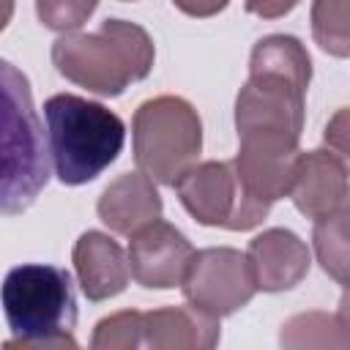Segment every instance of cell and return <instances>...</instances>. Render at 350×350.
Wrapping results in <instances>:
<instances>
[{"mask_svg": "<svg viewBox=\"0 0 350 350\" xmlns=\"http://www.w3.org/2000/svg\"><path fill=\"white\" fill-rule=\"evenodd\" d=\"M323 139L336 159H342L345 164L350 161V107H342L331 115V120L325 123Z\"/></svg>", "mask_w": 350, "mask_h": 350, "instance_id": "cell-20", "label": "cell"}, {"mask_svg": "<svg viewBox=\"0 0 350 350\" xmlns=\"http://www.w3.org/2000/svg\"><path fill=\"white\" fill-rule=\"evenodd\" d=\"M350 197L347 167L331 150H306L298 161V175L290 191L293 205L306 219H328Z\"/></svg>", "mask_w": 350, "mask_h": 350, "instance_id": "cell-12", "label": "cell"}, {"mask_svg": "<svg viewBox=\"0 0 350 350\" xmlns=\"http://www.w3.org/2000/svg\"><path fill=\"white\" fill-rule=\"evenodd\" d=\"M312 60L295 36L273 33L254 44L249 79L235 98L238 142L298 148Z\"/></svg>", "mask_w": 350, "mask_h": 350, "instance_id": "cell-1", "label": "cell"}, {"mask_svg": "<svg viewBox=\"0 0 350 350\" xmlns=\"http://www.w3.org/2000/svg\"><path fill=\"white\" fill-rule=\"evenodd\" d=\"M93 11H96V3H74V0H66V3L63 0H41V3H36V14H38L41 25L49 30H57L63 36L82 27Z\"/></svg>", "mask_w": 350, "mask_h": 350, "instance_id": "cell-19", "label": "cell"}, {"mask_svg": "<svg viewBox=\"0 0 350 350\" xmlns=\"http://www.w3.org/2000/svg\"><path fill=\"white\" fill-rule=\"evenodd\" d=\"M180 287L186 301L211 317H227L243 309L257 293L246 254L230 246L194 252Z\"/></svg>", "mask_w": 350, "mask_h": 350, "instance_id": "cell-8", "label": "cell"}, {"mask_svg": "<svg viewBox=\"0 0 350 350\" xmlns=\"http://www.w3.org/2000/svg\"><path fill=\"white\" fill-rule=\"evenodd\" d=\"M339 317H342V323L350 328V287H345V293H342V298H339V312H336Z\"/></svg>", "mask_w": 350, "mask_h": 350, "instance_id": "cell-22", "label": "cell"}, {"mask_svg": "<svg viewBox=\"0 0 350 350\" xmlns=\"http://www.w3.org/2000/svg\"><path fill=\"white\" fill-rule=\"evenodd\" d=\"M282 350H350V328L339 314L301 312L279 328Z\"/></svg>", "mask_w": 350, "mask_h": 350, "instance_id": "cell-15", "label": "cell"}, {"mask_svg": "<svg viewBox=\"0 0 350 350\" xmlns=\"http://www.w3.org/2000/svg\"><path fill=\"white\" fill-rule=\"evenodd\" d=\"M52 167L60 183L82 186L96 180L123 150V120L98 101L57 93L44 101Z\"/></svg>", "mask_w": 350, "mask_h": 350, "instance_id": "cell-3", "label": "cell"}, {"mask_svg": "<svg viewBox=\"0 0 350 350\" xmlns=\"http://www.w3.org/2000/svg\"><path fill=\"white\" fill-rule=\"evenodd\" d=\"M312 243L320 268L342 287H350V197L336 213L314 221Z\"/></svg>", "mask_w": 350, "mask_h": 350, "instance_id": "cell-16", "label": "cell"}, {"mask_svg": "<svg viewBox=\"0 0 350 350\" xmlns=\"http://www.w3.org/2000/svg\"><path fill=\"white\" fill-rule=\"evenodd\" d=\"M153 60L150 36L129 19H107L93 33H68L52 44L57 74L98 96H120L150 74Z\"/></svg>", "mask_w": 350, "mask_h": 350, "instance_id": "cell-2", "label": "cell"}, {"mask_svg": "<svg viewBox=\"0 0 350 350\" xmlns=\"http://www.w3.org/2000/svg\"><path fill=\"white\" fill-rule=\"evenodd\" d=\"M134 161L153 183L175 186L202 150V120L180 96H156L139 104L131 120Z\"/></svg>", "mask_w": 350, "mask_h": 350, "instance_id": "cell-5", "label": "cell"}, {"mask_svg": "<svg viewBox=\"0 0 350 350\" xmlns=\"http://www.w3.org/2000/svg\"><path fill=\"white\" fill-rule=\"evenodd\" d=\"M96 211L112 232L131 238L161 219V197L148 175L123 172L101 191Z\"/></svg>", "mask_w": 350, "mask_h": 350, "instance_id": "cell-14", "label": "cell"}, {"mask_svg": "<svg viewBox=\"0 0 350 350\" xmlns=\"http://www.w3.org/2000/svg\"><path fill=\"white\" fill-rule=\"evenodd\" d=\"M290 8H293V3H287V5H271V8H268V5H249V11H257V14H262V16H265V14H268V16H271V14H284V11H290Z\"/></svg>", "mask_w": 350, "mask_h": 350, "instance_id": "cell-23", "label": "cell"}, {"mask_svg": "<svg viewBox=\"0 0 350 350\" xmlns=\"http://www.w3.org/2000/svg\"><path fill=\"white\" fill-rule=\"evenodd\" d=\"M3 312L14 336L71 334L77 323L71 273L44 262L11 268L3 282Z\"/></svg>", "mask_w": 350, "mask_h": 350, "instance_id": "cell-6", "label": "cell"}, {"mask_svg": "<svg viewBox=\"0 0 350 350\" xmlns=\"http://www.w3.org/2000/svg\"><path fill=\"white\" fill-rule=\"evenodd\" d=\"M139 320H142V312L137 309H123L98 320L90 336V350H137Z\"/></svg>", "mask_w": 350, "mask_h": 350, "instance_id": "cell-18", "label": "cell"}, {"mask_svg": "<svg viewBox=\"0 0 350 350\" xmlns=\"http://www.w3.org/2000/svg\"><path fill=\"white\" fill-rule=\"evenodd\" d=\"M3 74V213L27 211L49 180V139L33 109L30 82L8 60Z\"/></svg>", "mask_w": 350, "mask_h": 350, "instance_id": "cell-4", "label": "cell"}, {"mask_svg": "<svg viewBox=\"0 0 350 350\" xmlns=\"http://www.w3.org/2000/svg\"><path fill=\"white\" fill-rule=\"evenodd\" d=\"M175 191L180 197V205L205 227L252 230L271 211V205L254 200L243 189L232 161L194 164L175 183Z\"/></svg>", "mask_w": 350, "mask_h": 350, "instance_id": "cell-7", "label": "cell"}, {"mask_svg": "<svg viewBox=\"0 0 350 350\" xmlns=\"http://www.w3.org/2000/svg\"><path fill=\"white\" fill-rule=\"evenodd\" d=\"M246 260H249L254 284L262 293L293 290L309 273V265H312L306 243L295 232L282 227L254 235L249 241Z\"/></svg>", "mask_w": 350, "mask_h": 350, "instance_id": "cell-10", "label": "cell"}, {"mask_svg": "<svg viewBox=\"0 0 350 350\" xmlns=\"http://www.w3.org/2000/svg\"><path fill=\"white\" fill-rule=\"evenodd\" d=\"M221 336L219 317L191 304L142 312L137 350H216Z\"/></svg>", "mask_w": 350, "mask_h": 350, "instance_id": "cell-11", "label": "cell"}, {"mask_svg": "<svg viewBox=\"0 0 350 350\" xmlns=\"http://www.w3.org/2000/svg\"><path fill=\"white\" fill-rule=\"evenodd\" d=\"M312 36L334 57H350V0H317L312 5Z\"/></svg>", "mask_w": 350, "mask_h": 350, "instance_id": "cell-17", "label": "cell"}, {"mask_svg": "<svg viewBox=\"0 0 350 350\" xmlns=\"http://www.w3.org/2000/svg\"><path fill=\"white\" fill-rule=\"evenodd\" d=\"M194 249L189 238L170 221H153L129 241V265L137 284L148 290L180 287L191 265Z\"/></svg>", "mask_w": 350, "mask_h": 350, "instance_id": "cell-9", "label": "cell"}, {"mask_svg": "<svg viewBox=\"0 0 350 350\" xmlns=\"http://www.w3.org/2000/svg\"><path fill=\"white\" fill-rule=\"evenodd\" d=\"M79 287L88 301H107L126 290L131 279L129 254L107 232L88 230L79 235L71 252Z\"/></svg>", "mask_w": 350, "mask_h": 350, "instance_id": "cell-13", "label": "cell"}, {"mask_svg": "<svg viewBox=\"0 0 350 350\" xmlns=\"http://www.w3.org/2000/svg\"><path fill=\"white\" fill-rule=\"evenodd\" d=\"M3 350H82L71 334L52 336H14L3 342Z\"/></svg>", "mask_w": 350, "mask_h": 350, "instance_id": "cell-21", "label": "cell"}]
</instances>
